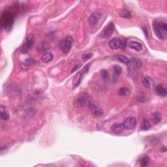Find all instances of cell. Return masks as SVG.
I'll list each match as a JSON object with an SVG mask.
<instances>
[{
	"label": "cell",
	"instance_id": "19",
	"mask_svg": "<svg viewBox=\"0 0 167 167\" xmlns=\"http://www.w3.org/2000/svg\"><path fill=\"white\" fill-rule=\"evenodd\" d=\"M152 79L149 76H146V77H144L142 78V84L146 88L150 89L151 87V85H152Z\"/></svg>",
	"mask_w": 167,
	"mask_h": 167
},
{
	"label": "cell",
	"instance_id": "10",
	"mask_svg": "<svg viewBox=\"0 0 167 167\" xmlns=\"http://www.w3.org/2000/svg\"><path fill=\"white\" fill-rule=\"evenodd\" d=\"M101 19V14L97 12L93 13L92 14L89 16L88 19V22L90 25L91 26H95L97 24L99 19Z\"/></svg>",
	"mask_w": 167,
	"mask_h": 167
},
{
	"label": "cell",
	"instance_id": "20",
	"mask_svg": "<svg viewBox=\"0 0 167 167\" xmlns=\"http://www.w3.org/2000/svg\"><path fill=\"white\" fill-rule=\"evenodd\" d=\"M150 159L147 156L142 157L139 160L140 165L141 166H147L149 164H150Z\"/></svg>",
	"mask_w": 167,
	"mask_h": 167
},
{
	"label": "cell",
	"instance_id": "7",
	"mask_svg": "<svg viewBox=\"0 0 167 167\" xmlns=\"http://www.w3.org/2000/svg\"><path fill=\"white\" fill-rule=\"evenodd\" d=\"M115 30V26L114 23L112 22H110L105 28L103 29V30L101 32L100 36L103 39H108L110 36L112 35L114 31Z\"/></svg>",
	"mask_w": 167,
	"mask_h": 167
},
{
	"label": "cell",
	"instance_id": "12",
	"mask_svg": "<svg viewBox=\"0 0 167 167\" xmlns=\"http://www.w3.org/2000/svg\"><path fill=\"white\" fill-rule=\"evenodd\" d=\"M124 129V126L123 123H116L113 124L111 127V131L116 134H119L123 131Z\"/></svg>",
	"mask_w": 167,
	"mask_h": 167
},
{
	"label": "cell",
	"instance_id": "28",
	"mask_svg": "<svg viewBox=\"0 0 167 167\" xmlns=\"http://www.w3.org/2000/svg\"><path fill=\"white\" fill-rule=\"evenodd\" d=\"M39 52H44L46 51V50H48V48L47 47V44H42L41 45V47H39Z\"/></svg>",
	"mask_w": 167,
	"mask_h": 167
},
{
	"label": "cell",
	"instance_id": "30",
	"mask_svg": "<svg viewBox=\"0 0 167 167\" xmlns=\"http://www.w3.org/2000/svg\"><path fill=\"white\" fill-rule=\"evenodd\" d=\"M139 99L140 101H141V102H143V101L145 100V97H143V94H140L139 95Z\"/></svg>",
	"mask_w": 167,
	"mask_h": 167
},
{
	"label": "cell",
	"instance_id": "25",
	"mask_svg": "<svg viewBox=\"0 0 167 167\" xmlns=\"http://www.w3.org/2000/svg\"><path fill=\"white\" fill-rule=\"evenodd\" d=\"M101 76L103 80L107 81L108 80V71L105 69H102L101 71Z\"/></svg>",
	"mask_w": 167,
	"mask_h": 167
},
{
	"label": "cell",
	"instance_id": "21",
	"mask_svg": "<svg viewBox=\"0 0 167 167\" xmlns=\"http://www.w3.org/2000/svg\"><path fill=\"white\" fill-rule=\"evenodd\" d=\"M116 59L119 61V62H120L121 63H123V64L128 65L130 62V60L125 56L118 55V56H116Z\"/></svg>",
	"mask_w": 167,
	"mask_h": 167
},
{
	"label": "cell",
	"instance_id": "17",
	"mask_svg": "<svg viewBox=\"0 0 167 167\" xmlns=\"http://www.w3.org/2000/svg\"><path fill=\"white\" fill-rule=\"evenodd\" d=\"M151 125L149 121L147 119L144 118L143 119L140 125V130L141 131H148L150 129Z\"/></svg>",
	"mask_w": 167,
	"mask_h": 167
},
{
	"label": "cell",
	"instance_id": "5",
	"mask_svg": "<svg viewBox=\"0 0 167 167\" xmlns=\"http://www.w3.org/2000/svg\"><path fill=\"white\" fill-rule=\"evenodd\" d=\"M35 41V36L33 33H30L29 34L26 42H24L22 46L21 51L23 54H26L32 48L33 44H34Z\"/></svg>",
	"mask_w": 167,
	"mask_h": 167
},
{
	"label": "cell",
	"instance_id": "31",
	"mask_svg": "<svg viewBox=\"0 0 167 167\" xmlns=\"http://www.w3.org/2000/svg\"><path fill=\"white\" fill-rule=\"evenodd\" d=\"M144 31V33H145V35L146 36V37H148V31H147V28H142Z\"/></svg>",
	"mask_w": 167,
	"mask_h": 167
},
{
	"label": "cell",
	"instance_id": "22",
	"mask_svg": "<svg viewBox=\"0 0 167 167\" xmlns=\"http://www.w3.org/2000/svg\"><path fill=\"white\" fill-rule=\"evenodd\" d=\"M119 15H120L121 17L124 18V19H129L131 18V13L128 10L126 9L121 11L120 13H119Z\"/></svg>",
	"mask_w": 167,
	"mask_h": 167
},
{
	"label": "cell",
	"instance_id": "9",
	"mask_svg": "<svg viewBox=\"0 0 167 167\" xmlns=\"http://www.w3.org/2000/svg\"><path fill=\"white\" fill-rule=\"evenodd\" d=\"M123 41L119 38H114L108 42V46L112 50H118L122 48Z\"/></svg>",
	"mask_w": 167,
	"mask_h": 167
},
{
	"label": "cell",
	"instance_id": "6",
	"mask_svg": "<svg viewBox=\"0 0 167 167\" xmlns=\"http://www.w3.org/2000/svg\"><path fill=\"white\" fill-rule=\"evenodd\" d=\"M89 108L90 109V111H91L92 115L94 117H96V118H99V117L102 116L103 114V110L100 107H99V104L96 102H94V101H91L88 105Z\"/></svg>",
	"mask_w": 167,
	"mask_h": 167
},
{
	"label": "cell",
	"instance_id": "18",
	"mask_svg": "<svg viewBox=\"0 0 167 167\" xmlns=\"http://www.w3.org/2000/svg\"><path fill=\"white\" fill-rule=\"evenodd\" d=\"M1 118L3 119V120H7V119L9 118V112L5 107L3 106H1Z\"/></svg>",
	"mask_w": 167,
	"mask_h": 167
},
{
	"label": "cell",
	"instance_id": "13",
	"mask_svg": "<svg viewBox=\"0 0 167 167\" xmlns=\"http://www.w3.org/2000/svg\"><path fill=\"white\" fill-rule=\"evenodd\" d=\"M83 76L84 74L81 71L78 72V73L74 75L73 78V84L74 87L78 86V85L80 84L81 81H82V80Z\"/></svg>",
	"mask_w": 167,
	"mask_h": 167
},
{
	"label": "cell",
	"instance_id": "24",
	"mask_svg": "<svg viewBox=\"0 0 167 167\" xmlns=\"http://www.w3.org/2000/svg\"><path fill=\"white\" fill-rule=\"evenodd\" d=\"M161 120V116L159 112H155L153 114V122L155 124L159 123Z\"/></svg>",
	"mask_w": 167,
	"mask_h": 167
},
{
	"label": "cell",
	"instance_id": "29",
	"mask_svg": "<svg viewBox=\"0 0 167 167\" xmlns=\"http://www.w3.org/2000/svg\"><path fill=\"white\" fill-rule=\"evenodd\" d=\"M81 66H82V64H78V65H76V66L74 67L73 69H72L71 73H74V72H75V71H76V70H78L79 68H80Z\"/></svg>",
	"mask_w": 167,
	"mask_h": 167
},
{
	"label": "cell",
	"instance_id": "3",
	"mask_svg": "<svg viewBox=\"0 0 167 167\" xmlns=\"http://www.w3.org/2000/svg\"><path fill=\"white\" fill-rule=\"evenodd\" d=\"M91 96L89 93H84L74 101V106L76 108H81L88 105L91 101Z\"/></svg>",
	"mask_w": 167,
	"mask_h": 167
},
{
	"label": "cell",
	"instance_id": "14",
	"mask_svg": "<svg viewBox=\"0 0 167 167\" xmlns=\"http://www.w3.org/2000/svg\"><path fill=\"white\" fill-rule=\"evenodd\" d=\"M155 91H156L158 95L162 97H165L167 94L166 87L162 84H159L157 85L156 87H155Z\"/></svg>",
	"mask_w": 167,
	"mask_h": 167
},
{
	"label": "cell",
	"instance_id": "2",
	"mask_svg": "<svg viewBox=\"0 0 167 167\" xmlns=\"http://www.w3.org/2000/svg\"><path fill=\"white\" fill-rule=\"evenodd\" d=\"M14 23V17L9 11H4L2 13L1 18V24L2 28L7 31H10Z\"/></svg>",
	"mask_w": 167,
	"mask_h": 167
},
{
	"label": "cell",
	"instance_id": "23",
	"mask_svg": "<svg viewBox=\"0 0 167 167\" xmlns=\"http://www.w3.org/2000/svg\"><path fill=\"white\" fill-rule=\"evenodd\" d=\"M118 93L121 96H129L130 95V91L127 87H121L119 89Z\"/></svg>",
	"mask_w": 167,
	"mask_h": 167
},
{
	"label": "cell",
	"instance_id": "26",
	"mask_svg": "<svg viewBox=\"0 0 167 167\" xmlns=\"http://www.w3.org/2000/svg\"><path fill=\"white\" fill-rule=\"evenodd\" d=\"M92 56H93V54L92 53H87V54H84L82 55V58L83 60L84 61H86V60H88L89 59H91L92 58Z\"/></svg>",
	"mask_w": 167,
	"mask_h": 167
},
{
	"label": "cell",
	"instance_id": "27",
	"mask_svg": "<svg viewBox=\"0 0 167 167\" xmlns=\"http://www.w3.org/2000/svg\"><path fill=\"white\" fill-rule=\"evenodd\" d=\"M89 67H90V64H87L86 65H85V66L84 67V68L81 70V72H82V74H84V75L85 74H86V73H87V72L89 71Z\"/></svg>",
	"mask_w": 167,
	"mask_h": 167
},
{
	"label": "cell",
	"instance_id": "8",
	"mask_svg": "<svg viewBox=\"0 0 167 167\" xmlns=\"http://www.w3.org/2000/svg\"><path fill=\"white\" fill-rule=\"evenodd\" d=\"M123 125L124 126V129H133L137 125V119L133 117H128V118L124 119Z\"/></svg>",
	"mask_w": 167,
	"mask_h": 167
},
{
	"label": "cell",
	"instance_id": "4",
	"mask_svg": "<svg viewBox=\"0 0 167 167\" xmlns=\"http://www.w3.org/2000/svg\"><path fill=\"white\" fill-rule=\"evenodd\" d=\"M73 39L71 37H66L64 39L61 40L60 43V48L63 52L68 53L70 49L71 48L72 44H73Z\"/></svg>",
	"mask_w": 167,
	"mask_h": 167
},
{
	"label": "cell",
	"instance_id": "15",
	"mask_svg": "<svg viewBox=\"0 0 167 167\" xmlns=\"http://www.w3.org/2000/svg\"><path fill=\"white\" fill-rule=\"evenodd\" d=\"M128 46L130 48L135 50L136 51H140L142 50V45L140 42L136 41H130L128 42Z\"/></svg>",
	"mask_w": 167,
	"mask_h": 167
},
{
	"label": "cell",
	"instance_id": "16",
	"mask_svg": "<svg viewBox=\"0 0 167 167\" xmlns=\"http://www.w3.org/2000/svg\"><path fill=\"white\" fill-rule=\"evenodd\" d=\"M53 58H54L53 54H52L51 52H45L43 55L42 56L41 60L44 63H46V64H47V63L50 62L51 61L53 60Z\"/></svg>",
	"mask_w": 167,
	"mask_h": 167
},
{
	"label": "cell",
	"instance_id": "1",
	"mask_svg": "<svg viewBox=\"0 0 167 167\" xmlns=\"http://www.w3.org/2000/svg\"><path fill=\"white\" fill-rule=\"evenodd\" d=\"M153 28L155 35L160 39H165L167 36V24L165 22H159L155 20L153 23Z\"/></svg>",
	"mask_w": 167,
	"mask_h": 167
},
{
	"label": "cell",
	"instance_id": "11",
	"mask_svg": "<svg viewBox=\"0 0 167 167\" xmlns=\"http://www.w3.org/2000/svg\"><path fill=\"white\" fill-rule=\"evenodd\" d=\"M121 71H122V69H121V67L119 65H115L114 67L113 77H112V81H113L114 83H116L117 81L118 80Z\"/></svg>",
	"mask_w": 167,
	"mask_h": 167
}]
</instances>
